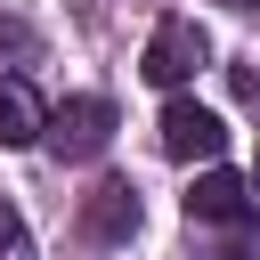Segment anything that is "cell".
<instances>
[{"label":"cell","mask_w":260,"mask_h":260,"mask_svg":"<svg viewBox=\"0 0 260 260\" xmlns=\"http://www.w3.org/2000/svg\"><path fill=\"white\" fill-rule=\"evenodd\" d=\"M252 187H260V162H252Z\"/></svg>","instance_id":"9c48e42d"},{"label":"cell","mask_w":260,"mask_h":260,"mask_svg":"<svg viewBox=\"0 0 260 260\" xmlns=\"http://www.w3.org/2000/svg\"><path fill=\"white\" fill-rule=\"evenodd\" d=\"M138 219H146V211H138V187H130V179H106V187L81 195V236H89V244H130Z\"/></svg>","instance_id":"5b68a950"},{"label":"cell","mask_w":260,"mask_h":260,"mask_svg":"<svg viewBox=\"0 0 260 260\" xmlns=\"http://www.w3.org/2000/svg\"><path fill=\"white\" fill-rule=\"evenodd\" d=\"M106 138H114V98H65L41 122V146L57 162H89V154H106Z\"/></svg>","instance_id":"7a4b0ae2"},{"label":"cell","mask_w":260,"mask_h":260,"mask_svg":"<svg viewBox=\"0 0 260 260\" xmlns=\"http://www.w3.org/2000/svg\"><path fill=\"white\" fill-rule=\"evenodd\" d=\"M203 65H211V41H203V24H195V16H162V24L146 32L138 73H146L154 89H179V81H195Z\"/></svg>","instance_id":"6da1fadb"},{"label":"cell","mask_w":260,"mask_h":260,"mask_svg":"<svg viewBox=\"0 0 260 260\" xmlns=\"http://www.w3.org/2000/svg\"><path fill=\"white\" fill-rule=\"evenodd\" d=\"M187 260H260V228H252V219H236L219 244H195Z\"/></svg>","instance_id":"52a82bcc"},{"label":"cell","mask_w":260,"mask_h":260,"mask_svg":"<svg viewBox=\"0 0 260 260\" xmlns=\"http://www.w3.org/2000/svg\"><path fill=\"white\" fill-rule=\"evenodd\" d=\"M0 260H32V236H24V211L0 203Z\"/></svg>","instance_id":"ba28073f"},{"label":"cell","mask_w":260,"mask_h":260,"mask_svg":"<svg viewBox=\"0 0 260 260\" xmlns=\"http://www.w3.org/2000/svg\"><path fill=\"white\" fill-rule=\"evenodd\" d=\"M236 8H252V0H236Z\"/></svg>","instance_id":"30bf717a"},{"label":"cell","mask_w":260,"mask_h":260,"mask_svg":"<svg viewBox=\"0 0 260 260\" xmlns=\"http://www.w3.org/2000/svg\"><path fill=\"white\" fill-rule=\"evenodd\" d=\"M41 98L24 81H0V146H41Z\"/></svg>","instance_id":"8992f818"},{"label":"cell","mask_w":260,"mask_h":260,"mask_svg":"<svg viewBox=\"0 0 260 260\" xmlns=\"http://www.w3.org/2000/svg\"><path fill=\"white\" fill-rule=\"evenodd\" d=\"M236 219H252V179L203 162V179L187 187V228H236Z\"/></svg>","instance_id":"277c9868"},{"label":"cell","mask_w":260,"mask_h":260,"mask_svg":"<svg viewBox=\"0 0 260 260\" xmlns=\"http://www.w3.org/2000/svg\"><path fill=\"white\" fill-rule=\"evenodd\" d=\"M219 146H228V122L211 106H195V98L162 106V154L171 162H219Z\"/></svg>","instance_id":"3957f363"}]
</instances>
